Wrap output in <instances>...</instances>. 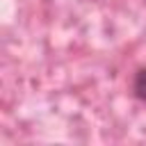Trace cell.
<instances>
[{
	"instance_id": "cell-1",
	"label": "cell",
	"mask_w": 146,
	"mask_h": 146,
	"mask_svg": "<svg viewBox=\"0 0 146 146\" xmlns=\"http://www.w3.org/2000/svg\"><path fill=\"white\" fill-rule=\"evenodd\" d=\"M132 94L139 98V100H146V66L139 68L135 73V80H132Z\"/></svg>"
}]
</instances>
